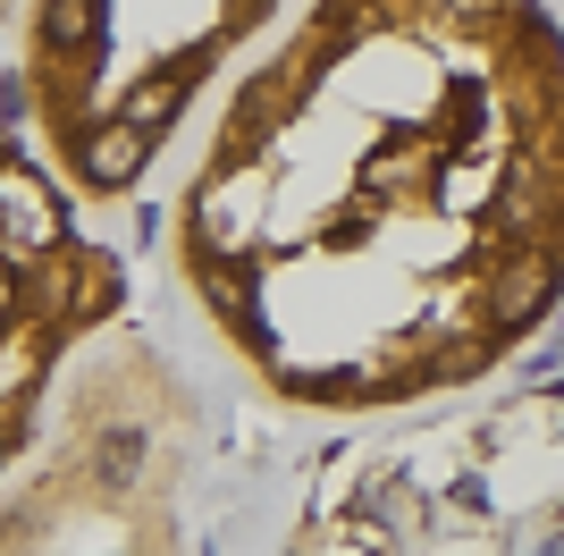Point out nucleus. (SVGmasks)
I'll list each match as a JSON object with an SVG mask.
<instances>
[{"label": "nucleus", "instance_id": "nucleus-4", "mask_svg": "<svg viewBox=\"0 0 564 556\" xmlns=\"http://www.w3.org/2000/svg\"><path fill=\"white\" fill-rule=\"evenodd\" d=\"M286 556H564V321L497 388L337 430Z\"/></svg>", "mask_w": 564, "mask_h": 556}, {"label": "nucleus", "instance_id": "nucleus-1", "mask_svg": "<svg viewBox=\"0 0 564 556\" xmlns=\"http://www.w3.org/2000/svg\"><path fill=\"white\" fill-rule=\"evenodd\" d=\"M161 270L304 430L497 388L564 321L556 0H295L169 161Z\"/></svg>", "mask_w": 564, "mask_h": 556}, {"label": "nucleus", "instance_id": "nucleus-5", "mask_svg": "<svg viewBox=\"0 0 564 556\" xmlns=\"http://www.w3.org/2000/svg\"><path fill=\"white\" fill-rule=\"evenodd\" d=\"M127 303H135L127 245L34 161L0 76V472L43 430L68 354Z\"/></svg>", "mask_w": 564, "mask_h": 556}, {"label": "nucleus", "instance_id": "nucleus-3", "mask_svg": "<svg viewBox=\"0 0 564 556\" xmlns=\"http://www.w3.org/2000/svg\"><path fill=\"white\" fill-rule=\"evenodd\" d=\"M295 0H9L0 76L34 161L94 220L135 211Z\"/></svg>", "mask_w": 564, "mask_h": 556}, {"label": "nucleus", "instance_id": "nucleus-2", "mask_svg": "<svg viewBox=\"0 0 564 556\" xmlns=\"http://www.w3.org/2000/svg\"><path fill=\"white\" fill-rule=\"evenodd\" d=\"M329 430L270 414L186 329L127 303L68 354L0 472V556H286Z\"/></svg>", "mask_w": 564, "mask_h": 556}, {"label": "nucleus", "instance_id": "nucleus-6", "mask_svg": "<svg viewBox=\"0 0 564 556\" xmlns=\"http://www.w3.org/2000/svg\"><path fill=\"white\" fill-rule=\"evenodd\" d=\"M0 34H9V0H0Z\"/></svg>", "mask_w": 564, "mask_h": 556}]
</instances>
